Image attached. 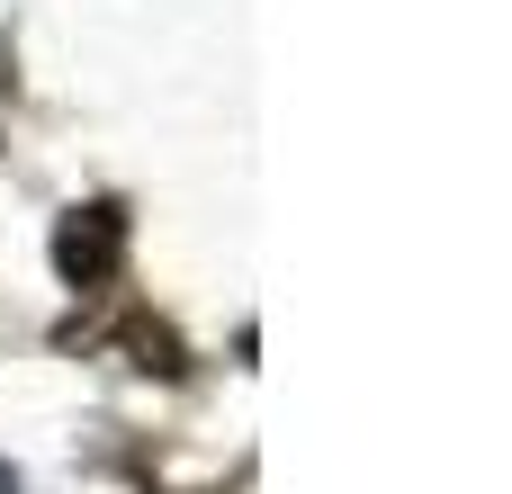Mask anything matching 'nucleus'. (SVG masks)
<instances>
[{
	"instance_id": "nucleus-1",
	"label": "nucleus",
	"mask_w": 512,
	"mask_h": 494,
	"mask_svg": "<svg viewBox=\"0 0 512 494\" xmlns=\"http://www.w3.org/2000/svg\"><path fill=\"white\" fill-rule=\"evenodd\" d=\"M54 270H63L72 288H108V279L126 270V207H117V198L72 207V216L54 225Z\"/></svg>"
},
{
	"instance_id": "nucleus-2",
	"label": "nucleus",
	"mask_w": 512,
	"mask_h": 494,
	"mask_svg": "<svg viewBox=\"0 0 512 494\" xmlns=\"http://www.w3.org/2000/svg\"><path fill=\"white\" fill-rule=\"evenodd\" d=\"M0 494H18V477H9V468H0Z\"/></svg>"
}]
</instances>
